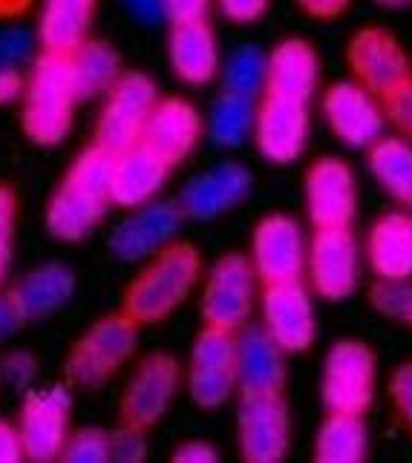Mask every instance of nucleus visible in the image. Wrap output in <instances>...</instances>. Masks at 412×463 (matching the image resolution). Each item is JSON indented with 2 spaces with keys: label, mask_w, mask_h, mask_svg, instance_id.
Returning <instances> with one entry per match:
<instances>
[{
  "label": "nucleus",
  "mask_w": 412,
  "mask_h": 463,
  "mask_svg": "<svg viewBox=\"0 0 412 463\" xmlns=\"http://www.w3.org/2000/svg\"><path fill=\"white\" fill-rule=\"evenodd\" d=\"M254 187V175L240 162H222L211 170L194 175L177 196V204L185 219L211 222L240 207Z\"/></svg>",
  "instance_id": "19"
},
{
  "label": "nucleus",
  "mask_w": 412,
  "mask_h": 463,
  "mask_svg": "<svg viewBox=\"0 0 412 463\" xmlns=\"http://www.w3.org/2000/svg\"><path fill=\"white\" fill-rule=\"evenodd\" d=\"M110 165L113 156L101 147H84L75 156L70 170L58 182L53 199L46 202V233L58 242H81L113 207L110 194Z\"/></svg>",
  "instance_id": "1"
},
{
  "label": "nucleus",
  "mask_w": 412,
  "mask_h": 463,
  "mask_svg": "<svg viewBox=\"0 0 412 463\" xmlns=\"http://www.w3.org/2000/svg\"><path fill=\"white\" fill-rule=\"evenodd\" d=\"M95 12H99V0H43L38 21L41 52L72 55L92 38Z\"/></svg>",
  "instance_id": "26"
},
{
  "label": "nucleus",
  "mask_w": 412,
  "mask_h": 463,
  "mask_svg": "<svg viewBox=\"0 0 412 463\" xmlns=\"http://www.w3.org/2000/svg\"><path fill=\"white\" fill-rule=\"evenodd\" d=\"M216 4L234 24H257L268 9V0H216Z\"/></svg>",
  "instance_id": "43"
},
{
  "label": "nucleus",
  "mask_w": 412,
  "mask_h": 463,
  "mask_svg": "<svg viewBox=\"0 0 412 463\" xmlns=\"http://www.w3.org/2000/svg\"><path fill=\"white\" fill-rule=\"evenodd\" d=\"M202 279V250L194 242H177L156 250L145 268L127 282L121 311L139 326H156L168 319L194 294Z\"/></svg>",
  "instance_id": "2"
},
{
  "label": "nucleus",
  "mask_w": 412,
  "mask_h": 463,
  "mask_svg": "<svg viewBox=\"0 0 412 463\" xmlns=\"http://www.w3.org/2000/svg\"><path fill=\"white\" fill-rule=\"evenodd\" d=\"M214 0H162V18L173 24H196L208 21Z\"/></svg>",
  "instance_id": "42"
},
{
  "label": "nucleus",
  "mask_w": 412,
  "mask_h": 463,
  "mask_svg": "<svg viewBox=\"0 0 412 463\" xmlns=\"http://www.w3.org/2000/svg\"><path fill=\"white\" fill-rule=\"evenodd\" d=\"M306 216L314 231L321 228H352L358 216L355 173L343 158L323 156L306 170L303 182Z\"/></svg>",
  "instance_id": "17"
},
{
  "label": "nucleus",
  "mask_w": 412,
  "mask_h": 463,
  "mask_svg": "<svg viewBox=\"0 0 412 463\" xmlns=\"http://www.w3.org/2000/svg\"><path fill=\"white\" fill-rule=\"evenodd\" d=\"M380 107H384L387 124L395 127V133L412 141V78H407L404 84H398L389 95H384Z\"/></svg>",
  "instance_id": "37"
},
{
  "label": "nucleus",
  "mask_w": 412,
  "mask_h": 463,
  "mask_svg": "<svg viewBox=\"0 0 412 463\" xmlns=\"http://www.w3.org/2000/svg\"><path fill=\"white\" fill-rule=\"evenodd\" d=\"M35 0H0V21H21L32 12Z\"/></svg>",
  "instance_id": "49"
},
{
  "label": "nucleus",
  "mask_w": 412,
  "mask_h": 463,
  "mask_svg": "<svg viewBox=\"0 0 412 463\" xmlns=\"http://www.w3.org/2000/svg\"><path fill=\"white\" fill-rule=\"evenodd\" d=\"M254 113H257L254 99L222 90L208 116V138L225 150L243 147L254 133Z\"/></svg>",
  "instance_id": "32"
},
{
  "label": "nucleus",
  "mask_w": 412,
  "mask_h": 463,
  "mask_svg": "<svg viewBox=\"0 0 412 463\" xmlns=\"http://www.w3.org/2000/svg\"><path fill=\"white\" fill-rule=\"evenodd\" d=\"M219 460V452L208 440H185L182 446H177V452H173V463H216Z\"/></svg>",
  "instance_id": "44"
},
{
  "label": "nucleus",
  "mask_w": 412,
  "mask_h": 463,
  "mask_svg": "<svg viewBox=\"0 0 412 463\" xmlns=\"http://www.w3.org/2000/svg\"><path fill=\"white\" fill-rule=\"evenodd\" d=\"M70 414H72V394L67 386L26 392L18 418L24 458L32 463L61 460V452L70 438Z\"/></svg>",
  "instance_id": "13"
},
{
  "label": "nucleus",
  "mask_w": 412,
  "mask_h": 463,
  "mask_svg": "<svg viewBox=\"0 0 412 463\" xmlns=\"http://www.w3.org/2000/svg\"><path fill=\"white\" fill-rule=\"evenodd\" d=\"M182 219L185 216L177 202L153 199L141 204L110 233V253L121 262H145L177 239Z\"/></svg>",
  "instance_id": "21"
},
{
  "label": "nucleus",
  "mask_w": 412,
  "mask_h": 463,
  "mask_svg": "<svg viewBox=\"0 0 412 463\" xmlns=\"http://www.w3.org/2000/svg\"><path fill=\"white\" fill-rule=\"evenodd\" d=\"M311 291L329 302L352 297L360 285V245L352 228H321L306 245Z\"/></svg>",
  "instance_id": "12"
},
{
  "label": "nucleus",
  "mask_w": 412,
  "mask_h": 463,
  "mask_svg": "<svg viewBox=\"0 0 412 463\" xmlns=\"http://www.w3.org/2000/svg\"><path fill=\"white\" fill-rule=\"evenodd\" d=\"M257 274H254L248 253L231 250L211 265L208 277L202 285L199 314L205 326L240 334L254 314V299H257Z\"/></svg>",
  "instance_id": "6"
},
{
  "label": "nucleus",
  "mask_w": 412,
  "mask_h": 463,
  "mask_svg": "<svg viewBox=\"0 0 412 463\" xmlns=\"http://www.w3.org/2000/svg\"><path fill=\"white\" fill-rule=\"evenodd\" d=\"M121 6L148 26L162 21V0H121Z\"/></svg>",
  "instance_id": "48"
},
{
  "label": "nucleus",
  "mask_w": 412,
  "mask_h": 463,
  "mask_svg": "<svg viewBox=\"0 0 412 463\" xmlns=\"http://www.w3.org/2000/svg\"><path fill=\"white\" fill-rule=\"evenodd\" d=\"M21 130L35 147H58L75 124V107L81 104L70 55L41 52L32 61L24 87Z\"/></svg>",
  "instance_id": "3"
},
{
  "label": "nucleus",
  "mask_w": 412,
  "mask_h": 463,
  "mask_svg": "<svg viewBox=\"0 0 412 463\" xmlns=\"http://www.w3.org/2000/svg\"><path fill=\"white\" fill-rule=\"evenodd\" d=\"M14 299L21 302L26 323L29 319H43L61 311L75 294V274L67 265H41L21 279L18 288H12Z\"/></svg>",
  "instance_id": "28"
},
{
  "label": "nucleus",
  "mask_w": 412,
  "mask_h": 463,
  "mask_svg": "<svg viewBox=\"0 0 412 463\" xmlns=\"http://www.w3.org/2000/svg\"><path fill=\"white\" fill-rule=\"evenodd\" d=\"M156 101H158V90L153 84V78L141 70H124L116 78V84L104 92L92 145L110 156H119L136 147Z\"/></svg>",
  "instance_id": "5"
},
{
  "label": "nucleus",
  "mask_w": 412,
  "mask_h": 463,
  "mask_svg": "<svg viewBox=\"0 0 412 463\" xmlns=\"http://www.w3.org/2000/svg\"><path fill=\"white\" fill-rule=\"evenodd\" d=\"M78 99L87 101L95 95H104L110 87L116 84V78L124 72L121 70V55L116 52L113 43H107L101 38L84 41L78 50L70 55Z\"/></svg>",
  "instance_id": "31"
},
{
  "label": "nucleus",
  "mask_w": 412,
  "mask_h": 463,
  "mask_svg": "<svg viewBox=\"0 0 412 463\" xmlns=\"http://www.w3.org/2000/svg\"><path fill=\"white\" fill-rule=\"evenodd\" d=\"M170 170L162 158L150 153L145 145H136L113 156L110 165V194H113V207L121 211H136V207L158 199L162 187L170 179Z\"/></svg>",
  "instance_id": "22"
},
{
  "label": "nucleus",
  "mask_w": 412,
  "mask_h": 463,
  "mask_svg": "<svg viewBox=\"0 0 412 463\" xmlns=\"http://www.w3.org/2000/svg\"><path fill=\"white\" fill-rule=\"evenodd\" d=\"M367 260L378 279L412 277V213L389 211L372 222L367 236Z\"/></svg>",
  "instance_id": "25"
},
{
  "label": "nucleus",
  "mask_w": 412,
  "mask_h": 463,
  "mask_svg": "<svg viewBox=\"0 0 412 463\" xmlns=\"http://www.w3.org/2000/svg\"><path fill=\"white\" fill-rule=\"evenodd\" d=\"M14 219H18V196L9 184H0V282L9 274L14 250Z\"/></svg>",
  "instance_id": "36"
},
{
  "label": "nucleus",
  "mask_w": 412,
  "mask_h": 463,
  "mask_svg": "<svg viewBox=\"0 0 412 463\" xmlns=\"http://www.w3.org/2000/svg\"><path fill=\"white\" fill-rule=\"evenodd\" d=\"M182 386V363L165 354V351H153L136 365L133 377L119 397V418L121 423L150 432L153 426L162 423L168 414L173 397Z\"/></svg>",
  "instance_id": "10"
},
{
  "label": "nucleus",
  "mask_w": 412,
  "mask_h": 463,
  "mask_svg": "<svg viewBox=\"0 0 412 463\" xmlns=\"http://www.w3.org/2000/svg\"><path fill=\"white\" fill-rule=\"evenodd\" d=\"M369 306L387 319L412 328V277L409 279H375L369 288Z\"/></svg>",
  "instance_id": "34"
},
{
  "label": "nucleus",
  "mask_w": 412,
  "mask_h": 463,
  "mask_svg": "<svg viewBox=\"0 0 412 463\" xmlns=\"http://www.w3.org/2000/svg\"><path fill=\"white\" fill-rule=\"evenodd\" d=\"M251 268L260 285L303 279L306 274V239L300 222L289 213L260 219L251 233Z\"/></svg>",
  "instance_id": "15"
},
{
  "label": "nucleus",
  "mask_w": 412,
  "mask_h": 463,
  "mask_svg": "<svg viewBox=\"0 0 412 463\" xmlns=\"http://www.w3.org/2000/svg\"><path fill=\"white\" fill-rule=\"evenodd\" d=\"M38 374V363L29 351H9L0 363V380L9 383L12 389H29V383Z\"/></svg>",
  "instance_id": "41"
},
{
  "label": "nucleus",
  "mask_w": 412,
  "mask_h": 463,
  "mask_svg": "<svg viewBox=\"0 0 412 463\" xmlns=\"http://www.w3.org/2000/svg\"><path fill=\"white\" fill-rule=\"evenodd\" d=\"M222 70V87L228 92L245 95V99H260L265 90V75H268V52L260 46H240Z\"/></svg>",
  "instance_id": "33"
},
{
  "label": "nucleus",
  "mask_w": 412,
  "mask_h": 463,
  "mask_svg": "<svg viewBox=\"0 0 412 463\" xmlns=\"http://www.w3.org/2000/svg\"><path fill=\"white\" fill-rule=\"evenodd\" d=\"M24 460V446L18 426L9 420H0V463H21Z\"/></svg>",
  "instance_id": "47"
},
{
  "label": "nucleus",
  "mask_w": 412,
  "mask_h": 463,
  "mask_svg": "<svg viewBox=\"0 0 412 463\" xmlns=\"http://www.w3.org/2000/svg\"><path fill=\"white\" fill-rule=\"evenodd\" d=\"M378 6H384V9H404V6H409L412 0H375Z\"/></svg>",
  "instance_id": "50"
},
{
  "label": "nucleus",
  "mask_w": 412,
  "mask_h": 463,
  "mask_svg": "<svg viewBox=\"0 0 412 463\" xmlns=\"http://www.w3.org/2000/svg\"><path fill=\"white\" fill-rule=\"evenodd\" d=\"M321 87V55L306 38H285L268 52V75L263 92L309 101Z\"/></svg>",
  "instance_id": "23"
},
{
  "label": "nucleus",
  "mask_w": 412,
  "mask_h": 463,
  "mask_svg": "<svg viewBox=\"0 0 412 463\" xmlns=\"http://www.w3.org/2000/svg\"><path fill=\"white\" fill-rule=\"evenodd\" d=\"M375 351L360 340H338L329 348L321 377V401L329 411L367 414L375 401Z\"/></svg>",
  "instance_id": "8"
},
{
  "label": "nucleus",
  "mask_w": 412,
  "mask_h": 463,
  "mask_svg": "<svg viewBox=\"0 0 412 463\" xmlns=\"http://www.w3.org/2000/svg\"><path fill=\"white\" fill-rule=\"evenodd\" d=\"M26 78L21 67H0V107L18 101L24 95Z\"/></svg>",
  "instance_id": "46"
},
{
  "label": "nucleus",
  "mask_w": 412,
  "mask_h": 463,
  "mask_svg": "<svg viewBox=\"0 0 412 463\" xmlns=\"http://www.w3.org/2000/svg\"><path fill=\"white\" fill-rule=\"evenodd\" d=\"M367 162L372 179L380 190L404 207H412V141L395 136H380L372 147H367Z\"/></svg>",
  "instance_id": "30"
},
{
  "label": "nucleus",
  "mask_w": 412,
  "mask_h": 463,
  "mask_svg": "<svg viewBox=\"0 0 412 463\" xmlns=\"http://www.w3.org/2000/svg\"><path fill=\"white\" fill-rule=\"evenodd\" d=\"M35 52V38L21 26L0 29V67H24Z\"/></svg>",
  "instance_id": "39"
},
{
  "label": "nucleus",
  "mask_w": 412,
  "mask_h": 463,
  "mask_svg": "<svg viewBox=\"0 0 412 463\" xmlns=\"http://www.w3.org/2000/svg\"><path fill=\"white\" fill-rule=\"evenodd\" d=\"M202 133L205 118L194 104L182 95H165V99L158 95L139 145L156 153L168 167H177L196 150Z\"/></svg>",
  "instance_id": "20"
},
{
  "label": "nucleus",
  "mask_w": 412,
  "mask_h": 463,
  "mask_svg": "<svg viewBox=\"0 0 412 463\" xmlns=\"http://www.w3.org/2000/svg\"><path fill=\"white\" fill-rule=\"evenodd\" d=\"M294 4L314 21H338L352 0H294Z\"/></svg>",
  "instance_id": "45"
},
{
  "label": "nucleus",
  "mask_w": 412,
  "mask_h": 463,
  "mask_svg": "<svg viewBox=\"0 0 412 463\" xmlns=\"http://www.w3.org/2000/svg\"><path fill=\"white\" fill-rule=\"evenodd\" d=\"M346 67L352 81L372 92L380 101L407 78H412V58L407 55L398 35L387 26H363L346 43Z\"/></svg>",
  "instance_id": "11"
},
{
  "label": "nucleus",
  "mask_w": 412,
  "mask_h": 463,
  "mask_svg": "<svg viewBox=\"0 0 412 463\" xmlns=\"http://www.w3.org/2000/svg\"><path fill=\"white\" fill-rule=\"evenodd\" d=\"M311 130L309 101L289 99V95L263 92L254 113V145L260 156L274 165H292L306 150Z\"/></svg>",
  "instance_id": "14"
},
{
  "label": "nucleus",
  "mask_w": 412,
  "mask_h": 463,
  "mask_svg": "<svg viewBox=\"0 0 412 463\" xmlns=\"http://www.w3.org/2000/svg\"><path fill=\"white\" fill-rule=\"evenodd\" d=\"M389 401L398 411V418L412 432V360L401 363L389 377Z\"/></svg>",
  "instance_id": "40"
},
{
  "label": "nucleus",
  "mask_w": 412,
  "mask_h": 463,
  "mask_svg": "<svg viewBox=\"0 0 412 463\" xmlns=\"http://www.w3.org/2000/svg\"><path fill=\"white\" fill-rule=\"evenodd\" d=\"M139 323H133L124 311L104 314L72 343L63 374L75 389L95 392L110 383L116 372L136 357L139 348Z\"/></svg>",
  "instance_id": "4"
},
{
  "label": "nucleus",
  "mask_w": 412,
  "mask_h": 463,
  "mask_svg": "<svg viewBox=\"0 0 412 463\" xmlns=\"http://www.w3.org/2000/svg\"><path fill=\"white\" fill-rule=\"evenodd\" d=\"M323 116L340 145L367 150L387 133L384 107L355 81H338L323 92Z\"/></svg>",
  "instance_id": "18"
},
{
  "label": "nucleus",
  "mask_w": 412,
  "mask_h": 463,
  "mask_svg": "<svg viewBox=\"0 0 412 463\" xmlns=\"http://www.w3.org/2000/svg\"><path fill=\"white\" fill-rule=\"evenodd\" d=\"M260 311L265 334L283 348V354H300L314 345L317 317L303 279L263 285Z\"/></svg>",
  "instance_id": "16"
},
{
  "label": "nucleus",
  "mask_w": 412,
  "mask_h": 463,
  "mask_svg": "<svg viewBox=\"0 0 412 463\" xmlns=\"http://www.w3.org/2000/svg\"><path fill=\"white\" fill-rule=\"evenodd\" d=\"M148 458V438L141 429L119 423L110 429V460L119 463H141Z\"/></svg>",
  "instance_id": "38"
},
{
  "label": "nucleus",
  "mask_w": 412,
  "mask_h": 463,
  "mask_svg": "<svg viewBox=\"0 0 412 463\" xmlns=\"http://www.w3.org/2000/svg\"><path fill=\"white\" fill-rule=\"evenodd\" d=\"M168 61L173 75L187 87L211 84L219 72V46L208 21L173 24L168 35Z\"/></svg>",
  "instance_id": "24"
},
{
  "label": "nucleus",
  "mask_w": 412,
  "mask_h": 463,
  "mask_svg": "<svg viewBox=\"0 0 412 463\" xmlns=\"http://www.w3.org/2000/svg\"><path fill=\"white\" fill-rule=\"evenodd\" d=\"M369 455V423L363 414L329 411L317 429L314 460L317 463H360Z\"/></svg>",
  "instance_id": "29"
},
{
  "label": "nucleus",
  "mask_w": 412,
  "mask_h": 463,
  "mask_svg": "<svg viewBox=\"0 0 412 463\" xmlns=\"http://www.w3.org/2000/svg\"><path fill=\"white\" fill-rule=\"evenodd\" d=\"M187 394L199 409H222L236 392V334L202 326L187 357Z\"/></svg>",
  "instance_id": "9"
},
{
  "label": "nucleus",
  "mask_w": 412,
  "mask_h": 463,
  "mask_svg": "<svg viewBox=\"0 0 412 463\" xmlns=\"http://www.w3.org/2000/svg\"><path fill=\"white\" fill-rule=\"evenodd\" d=\"M61 460L67 463H107L110 460V432L99 426L78 429L67 438Z\"/></svg>",
  "instance_id": "35"
},
{
  "label": "nucleus",
  "mask_w": 412,
  "mask_h": 463,
  "mask_svg": "<svg viewBox=\"0 0 412 463\" xmlns=\"http://www.w3.org/2000/svg\"><path fill=\"white\" fill-rule=\"evenodd\" d=\"M236 446L248 463H277L292 449V411L283 392H240Z\"/></svg>",
  "instance_id": "7"
},
{
  "label": "nucleus",
  "mask_w": 412,
  "mask_h": 463,
  "mask_svg": "<svg viewBox=\"0 0 412 463\" xmlns=\"http://www.w3.org/2000/svg\"><path fill=\"white\" fill-rule=\"evenodd\" d=\"M283 348L265 328L245 326L236 334V392H283Z\"/></svg>",
  "instance_id": "27"
}]
</instances>
